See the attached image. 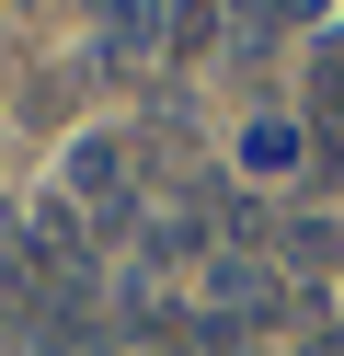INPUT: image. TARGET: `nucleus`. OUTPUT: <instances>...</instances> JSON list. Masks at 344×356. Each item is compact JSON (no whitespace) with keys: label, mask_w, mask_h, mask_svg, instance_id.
Wrapping results in <instances>:
<instances>
[{"label":"nucleus","mask_w":344,"mask_h":356,"mask_svg":"<svg viewBox=\"0 0 344 356\" xmlns=\"http://www.w3.org/2000/svg\"><path fill=\"white\" fill-rule=\"evenodd\" d=\"M275 299H287V287H275L264 253H206V322H264Z\"/></svg>","instance_id":"nucleus-1"},{"label":"nucleus","mask_w":344,"mask_h":356,"mask_svg":"<svg viewBox=\"0 0 344 356\" xmlns=\"http://www.w3.org/2000/svg\"><path fill=\"white\" fill-rule=\"evenodd\" d=\"M115 172H126L115 138H81V149H69V195L92 207V230H126V184H115Z\"/></svg>","instance_id":"nucleus-2"},{"label":"nucleus","mask_w":344,"mask_h":356,"mask_svg":"<svg viewBox=\"0 0 344 356\" xmlns=\"http://www.w3.org/2000/svg\"><path fill=\"white\" fill-rule=\"evenodd\" d=\"M161 35H172V24H161L149 0H115V12H104V47H115V58H149Z\"/></svg>","instance_id":"nucleus-3"},{"label":"nucleus","mask_w":344,"mask_h":356,"mask_svg":"<svg viewBox=\"0 0 344 356\" xmlns=\"http://www.w3.org/2000/svg\"><path fill=\"white\" fill-rule=\"evenodd\" d=\"M241 161L252 172H287L298 161V127H241Z\"/></svg>","instance_id":"nucleus-4"},{"label":"nucleus","mask_w":344,"mask_h":356,"mask_svg":"<svg viewBox=\"0 0 344 356\" xmlns=\"http://www.w3.org/2000/svg\"><path fill=\"white\" fill-rule=\"evenodd\" d=\"M275 264H333V230H321V218H287V230H275Z\"/></svg>","instance_id":"nucleus-5"},{"label":"nucleus","mask_w":344,"mask_h":356,"mask_svg":"<svg viewBox=\"0 0 344 356\" xmlns=\"http://www.w3.org/2000/svg\"><path fill=\"white\" fill-rule=\"evenodd\" d=\"M35 253L46 264H81V218H69V207H35Z\"/></svg>","instance_id":"nucleus-6"},{"label":"nucleus","mask_w":344,"mask_h":356,"mask_svg":"<svg viewBox=\"0 0 344 356\" xmlns=\"http://www.w3.org/2000/svg\"><path fill=\"white\" fill-rule=\"evenodd\" d=\"M310 104H321V127H344V35L321 47V81H310Z\"/></svg>","instance_id":"nucleus-7"},{"label":"nucleus","mask_w":344,"mask_h":356,"mask_svg":"<svg viewBox=\"0 0 344 356\" xmlns=\"http://www.w3.org/2000/svg\"><path fill=\"white\" fill-rule=\"evenodd\" d=\"M252 12H264V24H298V12H321V0H252Z\"/></svg>","instance_id":"nucleus-8"},{"label":"nucleus","mask_w":344,"mask_h":356,"mask_svg":"<svg viewBox=\"0 0 344 356\" xmlns=\"http://www.w3.org/2000/svg\"><path fill=\"white\" fill-rule=\"evenodd\" d=\"M310 356H344V322H333V333H321V345H310Z\"/></svg>","instance_id":"nucleus-9"}]
</instances>
